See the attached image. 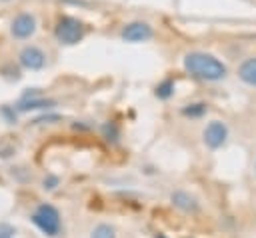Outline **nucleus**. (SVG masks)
Segmentation results:
<instances>
[{"label": "nucleus", "mask_w": 256, "mask_h": 238, "mask_svg": "<svg viewBox=\"0 0 256 238\" xmlns=\"http://www.w3.org/2000/svg\"><path fill=\"white\" fill-rule=\"evenodd\" d=\"M184 68L194 78L208 80V82L222 80L228 72L222 60H218L216 56L206 54V52H188L184 56Z\"/></svg>", "instance_id": "f257e3e1"}, {"label": "nucleus", "mask_w": 256, "mask_h": 238, "mask_svg": "<svg viewBox=\"0 0 256 238\" xmlns=\"http://www.w3.org/2000/svg\"><path fill=\"white\" fill-rule=\"evenodd\" d=\"M86 34V26L82 20L74 18V16H60L56 20L54 26V38L62 44V46H74L78 44Z\"/></svg>", "instance_id": "f03ea898"}, {"label": "nucleus", "mask_w": 256, "mask_h": 238, "mask_svg": "<svg viewBox=\"0 0 256 238\" xmlns=\"http://www.w3.org/2000/svg\"><path fill=\"white\" fill-rule=\"evenodd\" d=\"M30 218H32L34 226H36L40 232H44L46 236L54 238V236L60 234L62 222H60V214H58V210H56L54 206H50V204H40V206L32 212Z\"/></svg>", "instance_id": "7ed1b4c3"}, {"label": "nucleus", "mask_w": 256, "mask_h": 238, "mask_svg": "<svg viewBox=\"0 0 256 238\" xmlns=\"http://www.w3.org/2000/svg\"><path fill=\"white\" fill-rule=\"evenodd\" d=\"M38 28V20L32 12H18L10 22V34L16 40H28L34 36Z\"/></svg>", "instance_id": "20e7f679"}, {"label": "nucleus", "mask_w": 256, "mask_h": 238, "mask_svg": "<svg viewBox=\"0 0 256 238\" xmlns=\"http://www.w3.org/2000/svg\"><path fill=\"white\" fill-rule=\"evenodd\" d=\"M18 64L24 68V70H42L46 66V54L42 48L34 46V44H28L20 50L18 54Z\"/></svg>", "instance_id": "39448f33"}, {"label": "nucleus", "mask_w": 256, "mask_h": 238, "mask_svg": "<svg viewBox=\"0 0 256 238\" xmlns=\"http://www.w3.org/2000/svg\"><path fill=\"white\" fill-rule=\"evenodd\" d=\"M120 36H122V40L136 44V42H146V40H150V38L154 36V30H152V26H150L148 22H140V20H136V22H128V24H124Z\"/></svg>", "instance_id": "423d86ee"}, {"label": "nucleus", "mask_w": 256, "mask_h": 238, "mask_svg": "<svg viewBox=\"0 0 256 238\" xmlns=\"http://www.w3.org/2000/svg\"><path fill=\"white\" fill-rule=\"evenodd\" d=\"M56 102L54 100H50V98H44V96H40L38 92H26L24 96H22V100L16 104V112H30V110H48V108H52Z\"/></svg>", "instance_id": "0eeeda50"}, {"label": "nucleus", "mask_w": 256, "mask_h": 238, "mask_svg": "<svg viewBox=\"0 0 256 238\" xmlns=\"http://www.w3.org/2000/svg\"><path fill=\"white\" fill-rule=\"evenodd\" d=\"M226 136H228V130L226 126L220 122V120H214L206 126L204 130V142L210 146V148H218L226 142Z\"/></svg>", "instance_id": "6e6552de"}, {"label": "nucleus", "mask_w": 256, "mask_h": 238, "mask_svg": "<svg viewBox=\"0 0 256 238\" xmlns=\"http://www.w3.org/2000/svg\"><path fill=\"white\" fill-rule=\"evenodd\" d=\"M238 76L242 82L256 86V58H246L238 68Z\"/></svg>", "instance_id": "1a4fd4ad"}, {"label": "nucleus", "mask_w": 256, "mask_h": 238, "mask_svg": "<svg viewBox=\"0 0 256 238\" xmlns=\"http://www.w3.org/2000/svg\"><path fill=\"white\" fill-rule=\"evenodd\" d=\"M172 202H174L178 208H182V210H196V202H194V198H190V196L184 194V192H176V194H172Z\"/></svg>", "instance_id": "9d476101"}, {"label": "nucleus", "mask_w": 256, "mask_h": 238, "mask_svg": "<svg viewBox=\"0 0 256 238\" xmlns=\"http://www.w3.org/2000/svg\"><path fill=\"white\" fill-rule=\"evenodd\" d=\"M172 92H174V82H172V80H164V82H160V84L156 86V96L162 98V100L170 98Z\"/></svg>", "instance_id": "9b49d317"}, {"label": "nucleus", "mask_w": 256, "mask_h": 238, "mask_svg": "<svg viewBox=\"0 0 256 238\" xmlns=\"http://www.w3.org/2000/svg\"><path fill=\"white\" fill-rule=\"evenodd\" d=\"M90 238H116L114 234V228L108 226V224H98L94 230H92V236Z\"/></svg>", "instance_id": "f8f14e48"}, {"label": "nucleus", "mask_w": 256, "mask_h": 238, "mask_svg": "<svg viewBox=\"0 0 256 238\" xmlns=\"http://www.w3.org/2000/svg\"><path fill=\"white\" fill-rule=\"evenodd\" d=\"M204 112H206L204 104H190V108H184V114H188V116H200Z\"/></svg>", "instance_id": "ddd939ff"}, {"label": "nucleus", "mask_w": 256, "mask_h": 238, "mask_svg": "<svg viewBox=\"0 0 256 238\" xmlns=\"http://www.w3.org/2000/svg\"><path fill=\"white\" fill-rule=\"evenodd\" d=\"M14 234H16V230L10 226V224H0V238H14Z\"/></svg>", "instance_id": "4468645a"}, {"label": "nucleus", "mask_w": 256, "mask_h": 238, "mask_svg": "<svg viewBox=\"0 0 256 238\" xmlns=\"http://www.w3.org/2000/svg\"><path fill=\"white\" fill-rule=\"evenodd\" d=\"M44 190H54L56 186H58V178L56 176H48V178H44Z\"/></svg>", "instance_id": "2eb2a0df"}, {"label": "nucleus", "mask_w": 256, "mask_h": 238, "mask_svg": "<svg viewBox=\"0 0 256 238\" xmlns=\"http://www.w3.org/2000/svg\"><path fill=\"white\" fill-rule=\"evenodd\" d=\"M50 120H58V116H44V118H38L34 122H50Z\"/></svg>", "instance_id": "dca6fc26"}, {"label": "nucleus", "mask_w": 256, "mask_h": 238, "mask_svg": "<svg viewBox=\"0 0 256 238\" xmlns=\"http://www.w3.org/2000/svg\"><path fill=\"white\" fill-rule=\"evenodd\" d=\"M2 2H10V0H2Z\"/></svg>", "instance_id": "f3484780"}, {"label": "nucleus", "mask_w": 256, "mask_h": 238, "mask_svg": "<svg viewBox=\"0 0 256 238\" xmlns=\"http://www.w3.org/2000/svg\"><path fill=\"white\" fill-rule=\"evenodd\" d=\"M158 238H164V236H158Z\"/></svg>", "instance_id": "a211bd4d"}]
</instances>
